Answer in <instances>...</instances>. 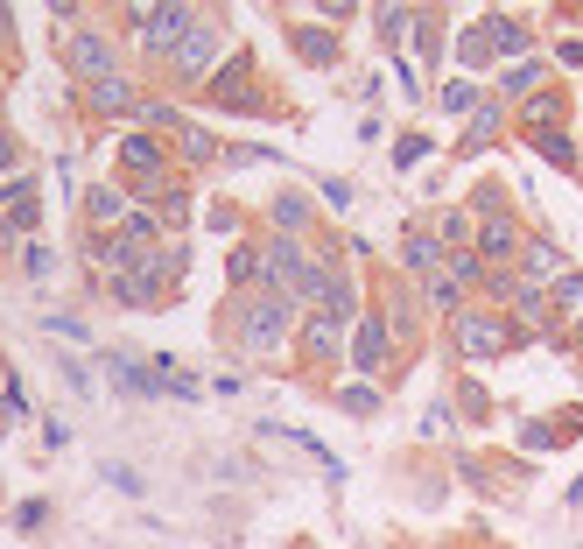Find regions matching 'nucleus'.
Returning <instances> with one entry per match:
<instances>
[{
	"label": "nucleus",
	"instance_id": "obj_25",
	"mask_svg": "<svg viewBox=\"0 0 583 549\" xmlns=\"http://www.w3.org/2000/svg\"><path fill=\"white\" fill-rule=\"evenodd\" d=\"M464 64H485V56H492V35H485V29H464Z\"/></svg>",
	"mask_w": 583,
	"mask_h": 549
},
{
	"label": "nucleus",
	"instance_id": "obj_19",
	"mask_svg": "<svg viewBox=\"0 0 583 549\" xmlns=\"http://www.w3.org/2000/svg\"><path fill=\"white\" fill-rule=\"evenodd\" d=\"M296 50L309 56V64H338V43H330V35H317V29H296Z\"/></svg>",
	"mask_w": 583,
	"mask_h": 549
},
{
	"label": "nucleus",
	"instance_id": "obj_26",
	"mask_svg": "<svg viewBox=\"0 0 583 549\" xmlns=\"http://www.w3.org/2000/svg\"><path fill=\"white\" fill-rule=\"evenodd\" d=\"M436 233H443V240H478V225L464 219V212H443V219H436Z\"/></svg>",
	"mask_w": 583,
	"mask_h": 549
},
{
	"label": "nucleus",
	"instance_id": "obj_22",
	"mask_svg": "<svg viewBox=\"0 0 583 549\" xmlns=\"http://www.w3.org/2000/svg\"><path fill=\"white\" fill-rule=\"evenodd\" d=\"M338 402L352 409V415H373V409H380V388H365V381H352V388L338 394Z\"/></svg>",
	"mask_w": 583,
	"mask_h": 549
},
{
	"label": "nucleus",
	"instance_id": "obj_28",
	"mask_svg": "<svg viewBox=\"0 0 583 549\" xmlns=\"http://www.w3.org/2000/svg\"><path fill=\"white\" fill-rule=\"evenodd\" d=\"M394 162H401V169H415V162H422V135H407V141L394 148Z\"/></svg>",
	"mask_w": 583,
	"mask_h": 549
},
{
	"label": "nucleus",
	"instance_id": "obj_29",
	"mask_svg": "<svg viewBox=\"0 0 583 549\" xmlns=\"http://www.w3.org/2000/svg\"><path fill=\"white\" fill-rule=\"evenodd\" d=\"M562 64H576V71H583V35H576V43H562Z\"/></svg>",
	"mask_w": 583,
	"mask_h": 549
},
{
	"label": "nucleus",
	"instance_id": "obj_24",
	"mask_svg": "<svg viewBox=\"0 0 583 549\" xmlns=\"http://www.w3.org/2000/svg\"><path fill=\"white\" fill-rule=\"evenodd\" d=\"M457 296H464V282H451V275H436V282H430V303H436V310H451V317H457Z\"/></svg>",
	"mask_w": 583,
	"mask_h": 549
},
{
	"label": "nucleus",
	"instance_id": "obj_27",
	"mask_svg": "<svg viewBox=\"0 0 583 549\" xmlns=\"http://www.w3.org/2000/svg\"><path fill=\"white\" fill-rule=\"evenodd\" d=\"M183 156H190V162H211L219 148H211V135H198V127H190V135H183Z\"/></svg>",
	"mask_w": 583,
	"mask_h": 549
},
{
	"label": "nucleus",
	"instance_id": "obj_21",
	"mask_svg": "<svg viewBox=\"0 0 583 549\" xmlns=\"http://www.w3.org/2000/svg\"><path fill=\"white\" fill-rule=\"evenodd\" d=\"M443 106H451V113H478V85L471 78H451V85H443Z\"/></svg>",
	"mask_w": 583,
	"mask_h": 549
},
{
	"label": "nucleus",
	"instance_id": "obj_6",
	"mask_svg": "<svg viewBox=\"0 0 583 549\" xmlns=\"http://www.w3.org/2000/svg\"><path fill=\"white\" fill-rule=\"evenodd\" d=\"M64 56H71V71H77L85 85L120 78V71H113V43H106V35H71V43H64Z\"/></svg>",
	"mask_w": 583,
	"mask_h": 549
},
{
	"label": "nucleus",
	"instance_id": "obj_3",
	"mask_svg": "<svg viewBox=\"0 0 583 549\" xmlns=\"http://www.w3.org/2000/svg\"><path fill=\"white\" fill-rule=\"evenodd\" d=\"M134 29H141L148 56H177L183 35L198 29V8H134Z\"/></svg>",
	"mask_w": 583,
	"mask_h": 549
},
{
	"label": "nucleus",
	"instance_id": "obj_7",
	"mask_svg": "<svg viewBox=\"0 0 583 549\" xmlns=\"http://www.w3.org/2000/svg\"><path fill=\"white\" fill-rule=\"evenodd\" d=\"M386 346H394V325H386V317H365V325L352 331V367L365 373V381L386 367Z\"/></svg>",
	"mask_w": 583,
	"mask_h": 549
},
{
	"label": "nucleus",
	"instance_id": "obj_11",
	"mask_svg": "<svg viewBox=\"0 0 583 549\" xmlns=\"http://www.w3.org/2000/svg\"><path fill=\"white\" fill-rule=\"evenodd\" d=\"M478 29H485V35H492V50H499V56H520V64H528V50H534V35H528V29H520V22H513V14H492V22H478Z\"/></svg>",
	"mask_w": 583,
	"mask_h": 549
},
{
	"label": "nucleus",
	"instance_id": "obj_12",
	"mask_svg": "<svg viewBox=\"0 0 583 549\" xmlns=\"http://www.w3.org/2000/svg\"><path fill=\"white\" fill-rule=\"evenodd\" d=\"M401 261H407V275H443V240L436 233H407V247H401Z\"/></svg>",
	"mask_w": 583,
	"mask_h": 549
},
{
	"label": "nucleus",
	"instance_id": "obj_14",
	"mask_svg": "<svg viewBox=\"0 0 583 549\" xmlns=\"http://www.w3.org/2000/svg\"><path fill=\"white\" fill-rule=\"evenodd\" d=\"M499 92H507V99H520V106H528L534 92H541V64H534V56H528V64H513V71H507V85H499Z\"/></svg>",
	"mask_w": 583,
	"mask_h": 549
},
{
	"label": "nucleus",
	"instance_id": "obj_1",
	"mask_svg": "<svg viewBox=\"0 0 583 549\" xmlns=\"http://www.w3.org/2000/svg\"><path fill=\"white\" fill-rule=\"evenodd\" d=\"M288 317H296V303L261 282L254 296H240V346L246 352H275L282 338H288Z\"/></svg>",
	"mask_w": 583,
	"mask_h": 549
},
{
	"label": "nucleus",
	"instance_id": "obj_5",
	"mask_svg": "<svg viewBox=\"0 0 583 549\" xmlns=\"http://www.w3.org/2000/svg\"><path fill=\"white\" fill-rule=\"evenodd\" d=\"M219 50H225V29H219V22H211V14H198V29H190V35H183V50H177V56H169V64H177V71H183V78H204V71H211V64H219Z\"/></svg>",
	"mask_w": 583,
	"mask_h": 549
},
{
	"label": "nucleus",
	"instance_id": "obj_17",
	"mask_svg": "<svg viewBox=\"0 0 583 549\" xmlns=\"http://www.w3.org/2000/svg\"><path fill=\"white\" fill-rule=\"evenodd\" d=\"M303 225H309V204H303V198H282V204H275V240H296Z\"/></svg>",
	"mask_w": 583,
	"mask_h": 549
},
{
	"label": "nucleus",
	"instance_id": "obj_18",
	"mask_svg": "<svg viewBox=\"0 0 583 549\" xmlns=\"http://www.w3.org/2000/svg\"><path fill=\"white\" fill-rule=\"evenodd\" d=\"M303 352H309V359L338 352V325H324V317H309V325H303Z\"/></svg>",
	"mask_w": 583,
	"mask_h": 549
},
{
	"label": "nucleus",
	"instance_id": "obj_8",
	"mask_svg": "<svg viewBox=\"0 0 583 549\" xmlns=\"http://www.w3.org/2000/svg\"><path fill=\"white\" fill-rule=\"evenodd\" d=\"M520 127H528V141L562 135V92H534V99L520 106Z\"/></svg>",
	"mask_w": 583,
	"mask_h": 549
},
{
	"label": "nucleus",
	"instance_id": "obj_13",
	"mask_svg": "<svg viewBox=\"0 0 583 549\" xmlns=\"http://www.w3.org/2000/svg\"><path fill=\"white\" fill-rule=\"evenodd\" d=\"M520 282H562V254L549 247V240H528V254H520Z\"/></svg>",
	"mask_w": 583,
	"mask_h": 549
},
{
	"label": "nucleus",
	"instance_id": "obj_9",
	"mask_svg": "<svg viewBox=\"0 0 583 549\" xmlns=\"http://www.w3.org/2000/svg\"><path fill=\"white\" fill-rule=\"evenodd\" d=\"M120 162H127V177H162V169H169V148L148 141V135H134V141H120Z\"/></svg>",
	"mask_w": 583,
	"mask_h": 549
},
{
	"label": "nucleus",
	"instance_id": "obj_20",
	"mask_svg": "<svg viewBox=\"0 0 583 549\" xmlns=\"http://www.w3.org/2000/svg\"><path fill=\"white\" fill-rule=\"evenodd\" d=\"M549 303H555V310H562V317H583V275H562Z\"/></svg>",
	"mask_w": 583,
	"mask_h": 549
},
{
	"label": "nucleus",
	"instance_id": "obj_16",
	"mask_svg": "<svg viewBox=\"0 0 583 549\" xmlns=\"http://www.w3.org/2000/svg\"><path fill=\"white\" fill-rule=\"evenodd\" d=\"M120 212H127V198L113 191V183H99V191H85V219H99V225H106V219H120Z\"/></svg>",
	"mask_w": 583,
	"mask_h": 549
},
{
	"label": "nucleus",
	"instance_id": "obj_2",
	"mask_svg": "<svg viewBox=\"0 0 583 549\" xmlns=\"http://www.w3.org/2000/svg\"><path fill=\"white\" fill-rule=\"evenodd\" d=\"M513 338H520V331H513L499 310H457V317H451V346H457V359H499Z\"/></svg>",
	"mask_w": 583,
	"mask_h": 549
},
{
	"label": "nucleus",
	"instance_id": "obj_4",
	"mask_svg": "<svg viewBox=\"0 0 583 549\" xmlns=\"http://www.w3.org/2000/svg\"><path fill=\"white\" fill-rule=\"evenodd\" d=\"M471 254H478V261H499V268H507L513 254H528V233H520V225H513L507 212H485V219H478Z\"/></svg>",
	"mask_w": 583,
	"mask_h": 549
},
{
	"label": "nucleus",
	"instance_id": "obj_23",
	"mask_svg": "<svg viewBox=\"0 0 583 549\" xmlns=\"http://www.w3.org/2000/svg\"><path fill=\"white\" fill-rule=\"evenodd\" d=\"M534 148H541V156H549V162H562V169H576V148H570V135H541Z\"/></svg>",
	"mask_w": 583,
	"mask_h": 549
},
{
	"label": "nucleus",
	"instance_id": "obj_10",
	"mask_svg": "<svg viewBox=\"0 0 583 549\" xmlns=\"http://www.w3.org/2000/svg\"><path fill=\"white\" fill-rule=\"evenodd\" d=\"M85 99H92V113H141V92H134L127 78H99V85H85Z\"/></svg>",
	"mask_w": 583,
	"mask_h": 549
},
{
	"label": "nucleus",
	"instance_id": "obj_15",
	"mask_svg": "<svg viewBox=\"0 0 583 549\" xmlns=\"http://www.w3.org/2000/svg\"><path fill=\"white\" fill-rule=\"evenodd\" d=\"M499 120H507L499 106H478V113H471V135H464V156H478V148L499 135Z\"/></svg>",
	"mask_w": 583,
	"mask_h": 549
},
{
	"label": "nucleus",
	"instance_id": "obj_30",
	"mask_svg": "<svg viewBox=\"0 0 583 549\" xmlns=\"http://www.w3.org/2000/svg\"><path fill=\"white\" fill-rule=\"evenodd\" d=\"M0 169H14V141L8 135H0Z\"/></svg>",
	"mask_w": 583,
	"mask_h": 549
}]
</instances>
